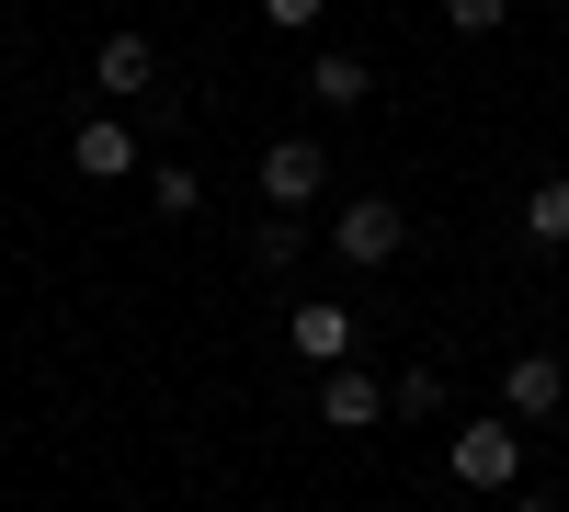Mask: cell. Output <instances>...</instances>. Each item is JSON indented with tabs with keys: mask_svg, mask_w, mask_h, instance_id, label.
Returning a JSON list of instances; mask_svg holds the SVG:
<instances>
[{
	"mask_svg": "<svg viewBox=\"0 0 569 512\" xmlns=\"http://www.w3.org/2000/svg\"><path fill=\"white\" fill-rule=\"evenodd\" d=\"M91 91H103V103H137V91H160V46H149V34H103V58H91Z\"/></svg>",
	"mask_w": 569,
	"mask_h": 512,
	"instance_id": "obj_4",
	"label": "cell"
},
{
	"mask_svg": "<svg viewBox=\"0 0 569 512\" xmlns=\"http://www.w3.org/2000/svg\"><path fill=\"white\" fill-rule=\"evenodd\" d=\"M319 194H330V149H319V137H273V149H262V205L297 217Z\"/></svg>",
	"mask_w": 569,
	"mask_h": 512,
	"instance_id": "obj_1",
	"label": "cell"
},
{
	"mask_svg": "<svg viewBox=\"0 0 569 512\" xmlns=\"http://www.w3.org/2000/svg\"><path fill=\"white\" fill-rule=\"evenodd\" d=\"M512 512H547V501H512Z\"/></svg>",
	"mask_w": 569,
	"mask_h": 512,
	"instance_id": "obj_15",
	"label": "cell"
},
{
	"mask_svg": "<svg viewBox=\"0 0 569 512\" xmlns=\"http://www.w3.org/2000/svg\"><path fill=\"white\" fill-rule=\"evenodd\" d=\"M319 12H330V0H262V23H273V34H308Z\"/></svg>",
	"mask_w": 569,
	"mask_h": 512,
	"instance_id": "obj_14",
	"label": "cell"
},
{
	"mask_svg": "<svg viewBox=\"0 0 569 512\" xmlns=\"http://www.w3.org/2000/svg\"><path fill=\"white\" fill-rule=\"evenodd\" d=\"M319 422H330V433H365V422H388V388H376L365 364H330V377H319Z\"/></svg>",
	"mask_w": 569,
	"mask_h": 512,
	"instance_id": "obj_5",
	"label": "cell"
},
{
	"mask_svg": "<svg viewBox=\"0 0 569 512\" xmlns=\"http://www.w3.org/2000/svg\"><path fill=\"white\" fill-rule=\"evenodd\" d=\"M149 194H160V217H194V205H206V182L171 160V171H149Z\"/></svg>",
	"mask_w": 569,
	"mask_h": 512,
	"instance_id": "obj_12",
	"label": "cell"
},
{
	"mask_svg": "<svg viewBox=\"0 0 569 512\" xmlns=\"http://www.w3.org/2000/svg\"><path fill=\"white\" fill-rule=\"evenodd\" d=\"M284 342H297V353L319 364V377H330V364H353V319H342V308H330V297H308L297 319H284Z\"/></svg>",
	"mask_w": 569,
	"mask_h": 512,
	"instance_id": "obj_7",
	"label": "cell"
},
{
	"mask_svg": "<svg viewBox=\"0 0 569 512\" xmlns=\"http://www.w3.org/2000/svg\"><path fill=\"white\" fill-rule=\"evenodd\" d=\"M308 91H319L330 114H353V103H365L376 80H365V58H342V46H319V58H308Z\"/></svg>",
	"mask_w": 569,
	"mask_h": 512,
	"instance_id": "obj_9",
	"label": "cell"
},
{
	"mask_svg": "<svg viewBox=\"0 0 569 512\" xmlns=\"http://www.w3.org/2000/svg\"><path fill=\"white\" fill-rule=\"evenodd\" d=\"M330 251H342V262H365V273H376V262H399V251H410V217H399L388 194H353L342 217H330Z\"/></svg>",
	"mask_w": 569,
	"mask_h": 512,
	"instance_id": "obj_2",
	"label": "cell"
},
{
	"mask_svg": "<svg viewBox=\"0 0 569 512\" xmlns=\"http://www.w3.org/2000/svg\"><path fill=\"white\" fill-rule=\"evenodd\" d=\"M512 468H525V433H512V410H490V422L456 433V479L467 490H512Z\"/></svg>",
	"mask_w": 569,
	"mask_h": 512,
	"instance_id": "obj_3",
	"label": "cell"
},
{
	"mask_svg": "<svg viewBox=\"0 0 569 512\" xmlns=\"http://www.w3.org/2000/svg\"><path fill=\"white\" fill-rule=\"evenodd\" d=\"M525 240L536 251H569V171H547L536 194H525Z\"/></svg>",
	"mask_w": 569,
	"mask_h": 512,
	"instance_id": "obj_10",
	"label": "cell"
},
{
	"mask_svg": "<svg viewBox=\"0 0 569 512\" xmlns=\"http://www.w3.org/2000/svg\"><path fill=\"white\" fill-rule=\"evenodd\" d=\"M445 23H456V34H501L512 0H445Z\"/></svg>",
	"mask_w": 569,
	"mask_h": 512,
	"instance_id": "obj_13",
	"label": "cell"
},
{
	"mask_svg": "<svg viewBox=\"0 0 569 512\" xmlns=\"http://www.w3.org/2000/svg\"><path fill=\"white\" fill-rule=\"evenodd\" d=\"M558 399H569V377H558V353H512V364H501V410H512V422H547Z\"/></svg>",
	"mask_w": 569,
	"mask_h": 512,
	"instance_id": "obj_6",
	"label": "cell"
},
{
	"mask_svg": "<svg viewBox=\"0 0 569 512\" xmlns=\"http://www.w3.org/2000/svg\"><path fill=\"white\" fill-rule=\"evenodd\" d=\"M388 410H399V422H433V410H445V377H433V364H410V377L388 388Z\"/></svg>",
	"mask_w": 569,
	"mask_h": 512,
	"instance_id": "obj_11",
	"label": "cell"
},
{
	"mask_svg": "<svg viewBox=\"0 0 569 512\" xmlns=\"http://www.w3.org/2000/svg\"><path fill=\"white\" fill-rule=\"evenodd\" d=\"M69 171H91V182H114V171H137V137H126L114 114H80V137H69Z\"/></svg>",
	"mask_w": 569,
	"mask_h": 512,
	"instance_id": "obj_8",
	"label": "cell"
}]
</instances>
